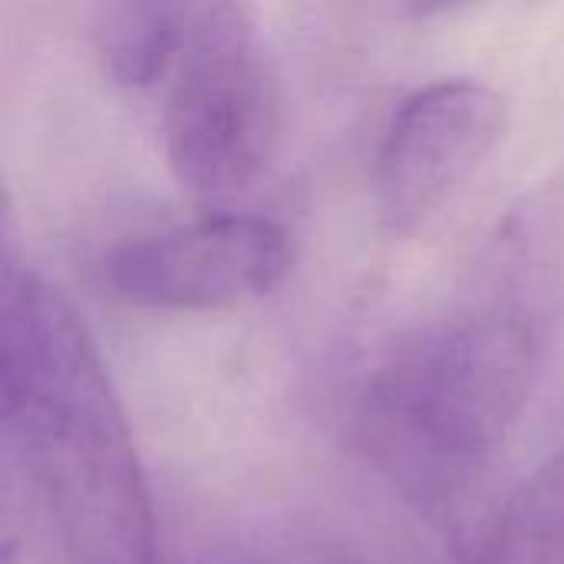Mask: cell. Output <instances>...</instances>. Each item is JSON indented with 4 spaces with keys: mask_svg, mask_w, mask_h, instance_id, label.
<instances>
[{
    "mask_svg": "<svg viewBox=\"0 0 564 564\" xmlns=\"http://www.w3.org/2000/svg\"><path fill=\"white\" fill-rule=\"evenodd\" d=\"M555 248L542 208L492 241L486 288L390 350L354 397V440L420 512L456 509L489 473L542 377L555 324Z\"/></svg>",
    "mask_w": 564,
    "mask_h": 564,
    "instance_id": "6da1fadb",
    "label": "cell"
},
{
    "mask_svg": "<svg viewBox=\"0 0 564 564\" xmlns=\"http://www.w3.org/2000/svg\"><path fill=\"white\" fill-rule=\"evenodd\" d=\"M0 420L63 564H162L149 479L109 380L73 304L3 251Z\"/></svg>",
    "mask_w": 564,
    "mask_h": 564,
    "instance_id": "7a4b0ae2",
    "label": "cell"
},
{
    "mask_svg": "<svg viewBox=\"0 0 564 564\" xmlns=\"http://www.w3.org/2000/svg\"><path fill=\"white\" fill-rule=\"evenodd\" d=\"M155 96L165 162L182 188L225 198L271 162L281 93L248 7L192 3L185 43Z\"/></svg>",
    "mask_w": 564,
    "mask_h": 564,
    "instance_id": "3957f363",
    "label": "cell"
},
{
    "mask_svg": "<svg viewBox=\"0 0 564 564\" xmlns=\"http://www.w3.org/2000/svg\"><path fill=\"white\" fill-rule=\"evenodd\" d=\"M291 238L264 215H205L119 245L102 278L139 311L208 314L271 294L291 271Z\"/></svg>",
    "mask_w": 564,
    "mask_h": 564,
    "instance_id": "277c9868",
    "label": "cell"
},
{
    "mask_svg": "<svg viewBox=\"0 0 564 564\" xmlns=\"http://www.w3.org/2000/svg\"><path fill=\"white\" fill-rule=\"evenodd\" d=\"M509 126L506 96L473 76H446L410 93L390 116L373 159V205L390 235L440 215L482 169Z\"/></svg>",
    "mask_w": 564,
    "mask_h": 564,
    "instance_id": "5b68a950",
    "label": "cell"
},
{
    "mask_svg": "<svg viewBox=\"0 0 564 564\" xmlns=\"http://www.w3.org/2000/svg\"><path fill=\"white\" fill-rule=\"evenodd\" d=\"M469 564H564V446L506 496Z\"/></svg>",
    "mask_w": 564,
    "mask_h": 564,
    "instance_id": "8992f818",
    "label": "cell"
},
{
    "mask_svg": "<svg viewBox=\"0 0 564 564\" xmlns=\"http://www.w3.org/2000/svg\"><path fill=\"white\" fill-rule=\"evenodd\" d=\"M192 20V3H119L99 20L106 76L129 93H159Z\"/></svg>",
    "mask_w": 564,
    "mask_h": 564,
    "instance_id": "52a82bcc",
    "label": "cell"
}]
</instances>
